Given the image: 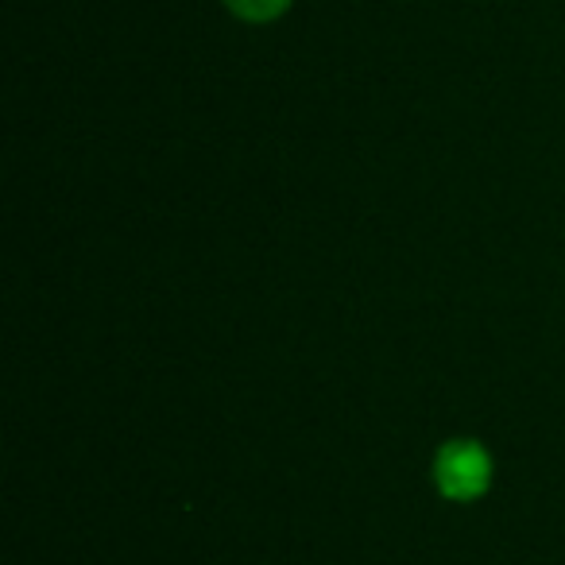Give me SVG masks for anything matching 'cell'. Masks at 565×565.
Here are the masks:
<instances>
[{
  "label": "cell",
  "mask_w": 565,
  "mask_h": 565,
  "mask_svg": "<svg viewBox=\"0 0 565 565\" xmlns=\"http://www.w3.org/2000/svg\"><path fill=\"white\" fill-rule=\"evenodd\" d=\"M434 488L454 503H472L492 488V457L480 441L449 438L434 454Z\"/></svg>",
  "instance_id": "6da1fadb"
},
{
  "label": "cell",
  "mask_w": 565,
  "mask_h": 565,
  "mask_svg": "<svg viewBox=\"0 0 565 565\" xmlns=\"http://www.w3.org/2000/svg\"><path fill=\"white\" fill-rule=\"evenodd\" d=\"M225 9L244 24H271L291 9V0H225Z\"/></svg>",
  "instance_id": "7a4b0ae2"
}]
</instances>
